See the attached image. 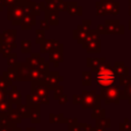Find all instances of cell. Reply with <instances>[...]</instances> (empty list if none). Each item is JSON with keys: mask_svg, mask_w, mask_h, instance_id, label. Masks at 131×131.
<instances>
[{"mask_svg": "<svg viewBox=\"0 0 131 131\" xmlns=\"http://www.w3.org/2000/svg\"><path fill=\"white\" fill-rule=\"evenodd\" d=\"M34 24V16L31 14V13H25L23 18H21V21H20V26L24 30H27V29H30V27Z\"/></svg>", "mask_w": 131, "mask_h": 131, "instance_id": "cell-7", "label": "cell"}, {"mask_svg": "<svg viewBox=\"0 0 131 131\" xmlns=\"http://www.w3.org/2000/svg\"><path fill=\"white\" fill-rule=\"evenodd\" d=\"M12 49H13V48H12L10 45H8V44H5V43L0 44V53H1V55H2L3 57H5V58H7V57L11 54Z\"/></svg>", "mask_w": 131, "mask_h": 131, "instance_id": "cell-9", "label": "cell"}, {"mask_svg": "<svg viewBox=\"0 0 131 131\" xmlns=\"http://www.w3.org/2000/svg\"><path fill=\"white\" fill-rule=\"evenodd\" d=\"M17 64L16 61V54L15 53H11L8 57H7V66L9 68H15Z\"/></svg>", "mask_w": 131, "mask_h": 131, "instance_id": "cell-11", "label": "cell"}, {"mask_svg": "<svg viewBox=\"0 0 131 131\" xmlns=\"http://www.w3.org/2000/svg\"><path fill=\"white\" fill-rule=\"evenodd\" d=\"M2 1H3V0H0V11H2V10H3V5H2Z\"/></svg>", "mask_w": 131, "mask_h": 131, "instance_id": "cell-17", "label": "cell"}, {"mask_svg": "<svg viewBox=\"0 0 131 131\" xmlns=\"http://www.w3.org/2000/svg\"><path fill=\"white\" fill-rule=\"evenodd\" d=\"M11 108H12V103L8 99L0 101V116H5Z\"/></svg>", "mask_w": 131, "mask_h": 131, "instance_id": "cell-8", "label": "cell"}, {"mask_svg": "<svg viewBox=\"0 0 131 131\" xmlns=\"http://www.w3.org/2000/svg\"><path fill=\"white\" fill-rule=\"evenodd\" d=\"M30 114H31V119H32V122H39V111H38V107L36 106H32L31 110H30Z\"/></svg>", "mask_w": 131, "mask_h": 131, "instance_id": "cell-10", "label": "cell"}, {"mask_svg": "<svg viewBox=\"0 0 131 131\" xmlns=\"http://www.w3.org/2000/svg\"><path fill=\"white\" fill-rule=\"evenodd\" d=\"M96 81L101 86H107L115 81V75L113 74L112 71H110L107 69L103 70V71H99L97 74V77H96Z\"/></svg>", "mask_w": 131, "mask_h": 131, "instance_id": "cell-2", "label": "cell"}, {"mask_svg": "<svg viewBox=\"0 0 131 131\" xmlns=\"http://www.w3.org/2000/svg\"><path fill=\"white\" fill-rule=\"evenodd\" d=\"M3 77H4L10 84L12 83V81H19L16 67H15V68H9V67H8L7 71L3 72Z\"/></svg>", "mask_w": 131, "mask_h": 131, "instance_id": "cell-6", "label": "cell"}, {"mask_svg": "<svg viewBox=\"0 0 131 131\" xmlns=\"http://www.w3.org/2000/svg\"><path fill=\"white\" fill-rule=\"evenodd\" d=\"M5 116H6V119H7L8 123L10 125H15L16 123H20L21 122V116H20V114L18 113L17 110L11 108Z\"/></svg>", "mask_w": 131, "mask_h": 131, "instance_id": "cell-5", "label": "cell"}, {"mask_svg": "<svg viewBox=\"0 0 131 131\" xmlns=\"http://www.w3.org/2000/svg\"><path fill=\"white\" fill-rule=\"evenodd\" d=\"M16 110L18 111V113L20 114L21 117H29L30 111H29V108L27 107V105H24V104H19V103H18Z\"/></svg>", "mask_w": 131, "mask_h": 131, "instance_id": "cell-12", "label": "cell"}, {"mask_svg": "<svg viewBox=\"0 0 131 131\" xmlns=\"http://www.w3.org/2000/svg\"><path fill=\"white\" fill-rule=\"evenodd\" d=\"M8 86H10V83H9L3 76H0V90L7 91Z\"/></svg>", "mask_w": 131, "mask_h": 131, "instance_id": "cell-14", "label": "cell"}, {"mask_svg": "<svg viewBox=\"0 0 131 131\" xmlns=\"http://www.w3.org/2000/svg\"><path fill=\"white\" fill-rule=\"evenodd\" d=\"M24 14H25V3H20L17 5L8 7L7 18L13 25H20Z\"/></svg>", "mask_w": 131, "mask_h": 131, "instance_id": "cell-1", "label": "cell"}, {"mask_svg": "<svg viewBox=\"0 0 131 131\" xmlns=\"http://www.w3.org/2000/svg\"><path fill=\"white\" fill-rule=\"evenodd\" d=\"M15 39H16V31L15 30H7L0 34V44L5 43V44L10 45L12 48H15L16 47Z\"/></svg>", "mask_w": 131, "mask_h": 131, "instance_id": "cell-3", "label": "cell"}, {"mask_svg": "<svg viewBox=\"0 0 131 131\" xmlns=\"http://www.w3.org/2000/svg\"><path fill=\"white\" fill-rule=\"evenodd\" d=\"M31 49V41H23L21 42V51L28 52Z\"/></svg>", "mask_w": 131, "mask_h": 131, "instance_id": "cell-15", "label": "cell"}, {"mask_svg": "<svg viewBox=\"0 0 131 131\" xmlns=\"http://www.w3.org/2000/svg\"><path fill=\"white\" fill-rule=\"evenodd\" d=\"M23 3L21 0H3L2 1V5L3 7H11V6H14V5H17V4H20Z\"/></svg>", "mask_w": 131, "mask_h": 131, "instance_id": "cell-13", "label": "cell"}, {"mask_svg": "<svg viewBox=\"0 0 131 131\" xmlns=\"http://www.w3.org/2000/svg\"><path fill=\"white\" fill-rule=\"evenodd\" d=\"M7 99L14 104H18L21 102V95L20 92L17 90L15 86H12V89L10 91H7Z\"/></svg>", "mask_w": 131, "mask_h": 131, "instance_id": "cell-4", "label": "cell"}, {"mask_svg": "<svg viewBox=\"0 0 131 131\" xmlns=\"http://www.w3.org/2000/svg\"><path fill=\"white\" fill-rule=\"evenodd\" d=\"M5 99H7V91L0 90V101L5 100Z\"/></svg>", "mask_w": 131, "mask_h": 131, "instance_id": "cell-16", "label": "cell"}]
</instances>
